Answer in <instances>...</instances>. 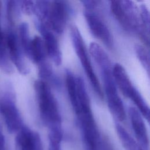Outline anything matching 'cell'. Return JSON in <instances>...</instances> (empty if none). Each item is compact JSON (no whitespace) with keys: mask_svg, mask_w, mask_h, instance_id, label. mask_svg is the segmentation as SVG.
Returning a JSON list of instances; mask_svg holds the SVG:
<instances>
[{"mask_svg":"<svg viewBox=\"0 0 150 150\" xmlns=\"http://www.w3.org/2000/svg\"><path fill=\"white\" fill-rule=\"evenodd\" d=\"M63 137L62 129L49 130L48 150H62L61 142Z\"/></svg>","mask_w":150,"mask_h":150,"instance_id":"obj_21","label":"cell"},{"mask_svg":"<svg viewBox=\"0 0 150 150\" xmlns=\"http://www.w3.org/2000/svg\"><path fill=\"white\" fill-rule=\"evenodd\" d=\"M19 2L8 1L6 2V16L11 27H13L19 14Z\"/></svg>","mask_w":150,"mask_h":150,"instance_id":"obj_20","label":"cell"},{"mask_svg":"<svg viewBox=\"0 0 150 150\" xmlns=\"http://www.w3.org/2000/svg\"><path fill=\"white\" fill-rule=\"evenodd\" d=\"M135 53L139 62L148 72H149V54L147 49L141 45H137L135 46Z\"/></svg>","mask_w":150,"mask_h":150,"instance_id":"obj_22","label":"cell"},{"mask_svg":"<svg viewBox=\"0 0 150 150\" xmlns=\"http://www.w3.org/2000/svg\"><path fill=\"white\" fill-rule=\"evenodd\" d=\"M67 17L68 7L66 3L63 1H54L50 2L47 17L44 24L49 29L60 34L65 28Z\"/></svg>","mask_w":150,"mask_h":150,"instance_id":"obj_7","label":"cell"},{"mask_svg":"<svg viewBox=\"0 0 150 150\" xmlns=\"http://www.w3.org/2000/svg\"><path fill=\"white\" fill-rule=\"evenodd\" d=\"M38 65L39 74L42 80L49 79L52 75V69L50 64L46 60Z\"/></svg>","mask_w":150,"mask_h":150,"instance_id":"obj_23","label":"cell"},{"mask_svg":"<svg viewBox=\"0 0 150 150\" xmlns=\"http://www.w3.org/2000/svg\"><path fill=\"white\" fill-rule=\"evenodd\" d=\"M1 2L0 1V18H1Z\"/></svg>","mask_w":150,"mask_h":150,"instance_id":"obj_26","label":"cell"},{"mask_svg":"<svg viewBox=\"0 0 150 150\" xmlns=\"http://www.w3.org/2000/svg\"><path fill=\"white\" fill-rule=\"evenodd\" d=\"M112 76L115 84L123 95L129 98L136 88L132 85L124 67L120 63H115L112 67Z\"/></svg>","mask_w":150,"mask_h":150,"instance_id":"obj_13","label":"cell"},{"mask_svg":"<svg viewBox=\"0 0 150 150\" xmlns=\"http://www.w3.org/2000/svg\"><path fill=\"white\" fill-rule=\"evenodd\" d=\"M128 114L137 142L144 150H149L148 134L141 113L135 107H129Z\"/></svg>","mask_w":150,"mask_h":150,"instance_id":"obj_11","label":"cell"},{"mask_svg":"<svg viewBox=\"0 0 150 150\" xmlns=\"http://www.w3.org/2000/svg\"><path fill=\"white\" fill-rule=\"evenodd\" d=\"M84 14L89 29L93 35L101 40L107 47H112V36L102 19L90 9H85Z\"/></svg>","mask_w":150,"mask_h":150,"instance_id":"obj_9","label":"cell"},{"mask_svg":"<svg viewBox=\"0 0 150 150\" xmlns=\"http://www.w3.org/2000/svg\"><path fill=\"white\" fill-rule=\"evenodd\" d=\"M38 29L43 36V41L46 54L57 66L62 63V56L58 41L54 35L43 23H38Z\"/></svg>","mask_w":150,"mask_h":150,"instance_id":"obj_12","label":"cell"},{"mask_svg":"<svg viewBox=\"0 0 150 150\" xmlns=\"http://www.w3.org/2000/svg\"><path fill=\"white\" fill-rule=\"evenodd\" d=\"M66 82L67 90L71 105L74 112H76L79 109L76 78L70 71H67L66 72Z\"/></svg>","mask_w":150,"mask_h":150,"instance_id":"obj_18","label":"cell"},{"mask_svg":"<svg viewBox=\"0 0 150 150\" xmlns=\"http://www.w3.org/2000/svg\"><path fill=\"white\" fill-rule=\"evenodd\" d=\"M0 68L6 73H11L13 71L12 62L9 59L4 33L0 26Z\"/></svg>","mask_w":150,"mask_h":150,"instance_id":"obj_16","label":"cell"},{"mask_svg":"<svg viewBox=\"0 0 150 150\" xmlns=\"http://www.w3.org/2000/svg\"><path fill=\"white\" fill-rule=\"evenodd\" d=\"M21 10L27 14H31L35 12V2L32 1H22L19 2Z\"/></svg>","mask_w":150,"mask_h":150,"instance_id":"obj_24","label":"cell"},{"mask_svg":"<svg viewBox=\"0 0 150 150\" xmlns=\"http://www.w3.org/2000/svg\"><path fill=\"white\" fill-rule=\"evenodd\" d=\"M110 8L115 18L126 30L138 33L148 46L149 30L143 26L139 8L131 1H111Z\"/></svg>","mask_w":150,"mask_h":150,"instance_id":"obj_1","label":"cell"},{"mask_svg":"<svg viewBox=\"0 0 150 150\" xmlns=\"http://www.w3.org/2000/svg\"><path fill=\"white\" fill-rule=\"evenodd\" d=\"M18 38L25 55L29 57L32 39L29 35V26L27 23L23 22L19 25Z\"/></svg>","mask_w":150,"mask_h":150,"instance_id":"obj_19","label":"cell"},{"mask_svg":"<svg viewBox=\"0 0 150 150\" xmlns=\"http://www.w3.org/2000/svg\"><path fill=\"white\" fill-rule=\"evenodd\" d=\"M0 150H4V149H0Z\"/></svg>","mask_w":150,"mask_h":150,"instance_id":"obj_27","label":"cell"},{"mask_svg":"<svg viewBox=\"0 0 150 150\" xmlns=\"http://www.w3.org/2000/svg\"><path fill=\"white\" fill-rule=\"evenodd\" d=\"M16 150H42V141L38 133L23 126L15 137Z\"/></svg>","mask_w":150,"mask_h":150,"instance_id":"obj_10","label":"cell"},{"mask_svg":"<svg viewBox=\"0 0 150 150\" xmlns=\"http://www.w3.org/2000/svg\"><path fill=\"white\" fill-rule=\"evenodd\" d=\"M90 53L98 64L100 71L112 69L111 62L104 50L97 43L90 45Z\"/></svg>","mask_w":150,"mask_h":150,"instance_id":"obj_14","label":"cell"},{"mask_svg":"<svg viewBox=\"0 0 150 150\" xmlns=\"http://www.w3.org/2000/svg\"><path fill=\"white\" fill-rule=\"evenodd\" d=\"M70 35L73 47L96 94L101 98L103 93L99 81L94 71L83 37L76 25L70 27Z\"/></svg>","mask_w":150,"mask_h":150,"instance_id":"obj_4","label":"cell"},{"mask_svg":"<svg viewBox=\"0 0 150 150\" xmlns=\"http://www.w3.org/2000/svg\"><path fill=\"white\" fill-rule=\"evenodd\" d=\"M35 89L43 123L48 127L49 130L62 129L58 105L49 86L44 80H37L35 83Z\"/></svg>","mask_w":150,"mask_h":150,"instance_id":"obj_2","label":"cell"},{"mask_svg":"<svg viewBox=\"0 0 150 150\" xmlns=\"http://www.w3.org/2000/svg\"><path fill=\"white\" fill-rule=\"evenodd\" d=\"M103 80L110 111L118 120L120 121H124L126 117L124 106L118 94L113 77H105L103 78Z\"/></svg>","mask_w":150,"mask_h":150,"instance_id":"obj_8","label":"cell"},{"mask_svg":"<svg viewBox=\"0 0 150 150\" xmlns=\"http://www.w3.org/2000/svg\"><path fill=\"white\" fill-rule=\"evenodd\" d=\"M87 150H99L100 136L91 109L80 111L76 114Z\"/></svg>","mask_w":150,"mask_h":150,"instance_id":"obj_5","label":"cell"},{"mask_svg":"<svg viewBox=\"0 0 150 150\" xmlns=\"http://www.w3.org/2000/svg\"><path fill=\"white\" fill-rule=\"evenodd\" d=\"M5 40L8 53L11 62L21 73L28 74L29 67L21 47L18 35L13 30V27L9 26L5 33Z\"/></svg>","mask_w":150,"mask_h":150,"instance_id":"obj_6","label":"cell"},{"mask_svg":"<svg viewBox=\"0 0 150 150\" xmlns=\"http://www.w3.org/2000/svg\"><path fill=\"white\" fill-rule=\"evenodd\" d=\"M5 142V137L2 132V128L0 125V149H4Z\"/></svg>","mask_w":150,"mask_h":150,"instance_id":"obj_25","label":"cell"},{"mask_svg":"<svg viewBox=\"0 0 150 150\" xmlns=\"http://www.w3.org/2000/svg\"><path fill=\"white\" fill-rule=\"evenodd\" d=\"M115 129L121 144L125 150H144L122 126L116 124Z\"/></svg>","mask_w":150,"mask_h":150,"instance_id":"obj_17","label":"cell"},{"mask_svg":"<svg viewBox=\"0 0 150 150\" xmlns=\"http://www.w3.org/2000/svg\"><path fill=\"white\" fill-rule=\"evenodd\" d=\"M0 115L10 133L18 132L23 126L15 94L8 87L0 91Z\"/></svg>","mask_w":150,"mask_h":150,"instance_id":"obj_3","label":"cell"},{"mask_svg":"<svg viewBox=\"0 0 150 150\" xmlns=\"http://www.w3.org/2000/svg\"><path fill=\"white\" fill-rule=\"evenodd\" d=\"M46 52L43 39L39 36L32 39L29 59L37 64L46 60Z\"/></svg>","mask_w":150,"mask_h":150,"instance_id":"obj_15","label":"cell"}]
</instances>
